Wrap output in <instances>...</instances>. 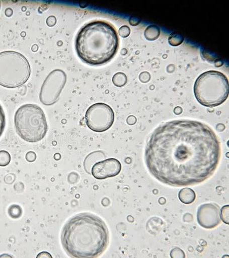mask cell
I'll return each instance as SVG.
<instances>
[{"label": "cell", "instance_id": "1", "mask_svg": "<svg viewBox=\"0 0 229 258\" xmlns=\"http://www.w3.org/2000/svg\"><path fill=\"white\" fill-rule=\"evenodd\" d=\"M220 155L219 140L210 127L196 120H176L152 133L145 161L158 181L181 187L201 184L213 175Z\"/></svg>", "mask_w": 229, "mask_h": 258}, {"label": "cell", "instance_id": "2", "mask_svg": "<svg viewBox=\"0 0 229 258\" xmlns=\"http://www.w3.org/2000/svg\"><path fill=\"white\" fill-rule=\"evenodd\" d=\"M62 247L72 257H98L109 243V232L105 222L97 216L83 213L69 220L62 229Z\"/></svg>", "mask_w": 229, "mask_h": 258}, {"label": "cell", "instance_id": "3", "mask_svg": "<svg viewBox=\"0 0 229 258\" xmlns=\"http://www.w3.org/2000/svg\"><path fill=\"white\" fill-rule=\"evenodd\" d=\"M117 32L105 21H93L83 26L78 33L75 49L78 55L85 63L101 66L108 63L119 48Z\"/></svg>", "mask_w": 229, "mask_h": 258}, {"label": "cell", "instance_id": "4", "mask_svg": "<svg viewBox=\"0 0 229 258\" xmlns=\"http://www.w3.org/2000/svg\"><path fill=\"white\" fill-rule=\"evenodd\" d=\"M228 81L225 75L213 70L202 74L194 86L198 102L207 107L222 105L228 98Z\"/></svg>", "mask_w": 229, "mask_h": 258}, {"label": "cell", "instance_id": "5", "mask_svg": "<svg viewBox=\"0 0 229 258\" xmlns=\"http://www.w3.org/2000/svg\"><path fill=\"white\" fill-rule=\"evenodd\" d=\"M15 124L21 138L30 143L44 139L48 128L43 110L35 104H26L17 110Z\"/></svg>", "mask_w": 229, "mask_h": 258}, {"label": "cell", "instance_id": "6", "mask_svg": "<svg viewBox=\"0 0 229 258\" xmlns=\"http://www.w3.org/2000/svg\"><path fill=\"white\" fill-rule=\"evenodd\" d=\"M30 63L22 53L8 51L0 52V85L6 88H17L30 79Z\"/></svg>", "mask_w": 229, "mask_h": 258}, {"label": "cell", "instance_id": "7", "mask_svg": "<svg viewBox=\"0 0 229 258\" xmlns=\"http://www.w3.org/2000/svg\"><path fill=\"white\" fill-rule=\"evenodd\" d=\"M87 126L95 132L102 133L109 129L114 122L113 110L104 103H97L91 106L86 113Z\"/></svg>", "mask_w": 229, "mask_h": 258}, {"label": "cell", "instance_id": "8", "mask_svg": "<svg viewBox=\"0 0 229 258\" xmlns=\"http://www.w3.org/2000/svg\"><path fill=\"white\" fill-rule=\"evenodd\" d=\"M67 76L60 69L54 70L48 74L41 86L39 98L45 106H51L59 99L65 86Z\"/></svg>", "mask_w": 229, "mask_h": 258}, {"label": "cell", "instance_id": "9", "mask_svg": "<svg viewBox=\"0 0 229 258\" xmlns=\"http://www.w3.org/2000/svg\"><path fill=\"white\" fill-rule=\"evenodd\" d=\"M219 212V206L214 203L204 204L200 206L197 213L198 224L209 230L218 227L221 223Z\"/></svg>", "mask_w": 229, "mask_h": 258}, {"label": "cell", "instance_id": "10", "mask_svg": "<svg viewBox=\"0 0 229 258\" xmlns=\"http://www.w3.org/2000/svg\"><path fill=\"white\" fill-rule=\"evenodd\" d=\"M121 170L122 165L120 161L111 158L95 164L92 168L91 173L97 180H105L118 176Z\"/></svg>", "mask_w": 229, "mask_h": 258}, {"label": "cell", "instance_id": "11", "mask_svg": "<svg viewBox=\"0 0 229 258\" xmlns=\"http://www.w3.org/2000/svg\"><path fill=\"white\" fill-rule=\"evenodd\" d=\"M178 198L180 201L185 205H190L193 203L196 199V194L191 188H185L182 189L178 194Z\"/></svg>", "mask_w": 229, "mask_h": 258}, {"label": "cell", "instance_id": "12", "mask_svg": "<svg viewBox=\"0 0 229 258\" xmlns=\"http://www.w3.org/2000/svg\"><path fill=\"white\" fill-rule=\"evenodd\" d=\"M160 28L154 25L148 26L144 31V36L146 39L153 41L157 39L160 35Z\"/></svg>", "mask_w": 229, "mask_h": 258}, {"label": "cell", "instance_id": "13", "mask_svg": "<svg viewBox=\"0 0 229 258\" xmlns=\"http://www.w3.org/2000/svg\"><path fill=\"white\" fill-rule=\"evenodd\" d=\"M183 40H184V37L180 33L174 32L169 36V43L172 46L176 47L181 45L183 43Z\"/></svg>", "mask_w": 229, "mask_h": 258}, {"label": "cell", "instance_id": "14", "mask_svg": "<svg viewBox=\"0 0 229 258\" xmlns=\"http://www.w3.org/2000/svg\"><path fill=\"white\" fill-rule=\"evenodd\" d=\"M112 82L116 86L122 87L127 82L126 75L122 73L116 74L112 78Z\"/></svg>", "mask_w": 229, "mask_h": 258}, {"label": "cell", "instance_id": "15", "mask_svg": "<svg viewBox=\"0 0 229 258\" xmlns=\"http://www.w3.org/2000/svg\"><path fill=\"white\" fill-rule=\"evenodd\" d=\"M8 213L11 216V217L16 219L20 217L22 214V210L19 206L13 205L10 207L8 210Z\"/></svg>", "mask_w": 229, "mask_h": 258}, {"label": "cell", "instance_id": "16", "mask_svg": "<svg viewBox=\"0 0 229 258\" xmlns=\"http://www.w3.org/2000/svg\"><path fill=\"white\" fill-rule=\"evenodd\" d=\"M11 157L7 151H0V166H6L10 163Z\"/></svg>", "mask_w": 229, "mask_h": 258}, {"label": "cell", "instance_id": "17", "mask_svg": "<svg viewBox=\"0 0 229 258\" xmlns=\"http://www.w3.org/2000/svg\"><path fill=\"white\" fill-rule=\"evenodd\" d=\"M220 218L224 223L229 224V206L226 205L221 208L219 212Z\"/></svg>", "mask_w": 229, "mask_h": 258}, {"label": "cell", "instance_id": "18", "mask_svg": "<svg viewBox=\"0 0 229 258\" xmlns=\"http://www.w3.org/2000/svg\"><path fill=\"white\" fill-rule=\"evenodd\" d=\"M6 124V115L2 106L0 105V137L3 134Z\"/></svg>", "mask_w": 229, "mask_h": 258}, {"label": "cell", "instance_id": "19", "mask_svg": "<svg viewBox=\"0 0 229 258\" xmlns=\"http://www.w3.org/2000/svg\"><path fill=\"white\" fill-rule=\"evenodd\" d=\"M130 28L126 26L120 28L119 31L120 36L124 37V38H126V37L130 35Z\"/></svg>", "mask_w": 229, "mask_h": 258}, {"label": "cell", "instance_id": "20", "mask_svg": "<svg viewBox=\"0 0 229 258\" xmlns=\"http://www.w3.org/2000/svg\"><path fill=\"white\" fill-rule=\"evenodd\" d=\"M181 250L180 248H174L171 251L170 256L172 257H185L184 252L179 253Z\"/></svg>", "mask_w": 229, "mask_h": 258}, {"label": "cell", "instance_id": "21", "mask_svg": "<svg viewBox=\"0 0 229 258\" xmlns=\"http://www.w3.org/2000/svg\"><path fill=\"white\" fill-rule=\"evenodd\" d=\"M26 159L28 162H34L36 159V154L33 152H28L26 155Z\"/></svg>", "mask_w": 229, "mask_h": 258}, {"label": "cell", "instance_id": "22", "mask_svg": "<svg viewBox=\"0 0 229 258\" xmlns=\"http://www.w3.org/2000/svg\"><path fill=\"white\" fill-rule=\"evenodd\" d=\"M52 257V256L51 255L49 254V253L47 252H41L40 253H39V254L37 256V257Z\"/></svg>", "mask_w": 229, "mask_h": 258}, {"label": "cell", "instance_id": "23", "mask_svg": "<svg viewBox=\"0 0 229 258\" xmlns=\"http://www.w3.org/2000/svg\"><path fill=\"white\" fill-rule=\"evenodd\" d=\"M0 8H1V3H0Z\"/></svg>", "mask_w": 229, "mask_h": 258}]
</instances>
